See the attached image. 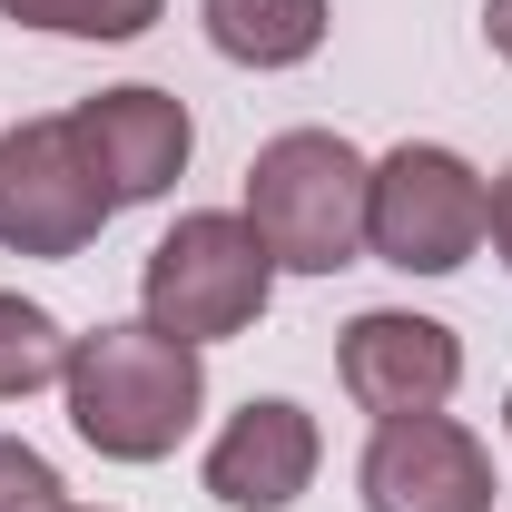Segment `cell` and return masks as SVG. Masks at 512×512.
Instances as JSON below:
<instances>
[{
  "label": "cell",
  "mask_w": 512,
  "mask_h": 512,
  "mask_svg": "<svg viewBox=\"0 0 512 512\" xmlns=\"http://www.w3.org/2000/svg\"><path fill=\"white\" fill-rule=\"evenodd\" d=\"M316 463H325L316 414H306L296 394H256V404H237V414L217 424V444H207V503L286 512V503H306Z\"/></svg>",
  "instance_id": "9"
},
{
  "label": "cell",
  "mask_w": 512,
  "mask_h": 512,
  "mask_svg": "<svg viewBox=\"0 0 512 512\" xmlns=\"http://www.w3.org/2000/svg\"><path fill=\"white\" fill-rule=\"evenodd\" d=\"M119 197L79 158L69 119H20L0 128V247L10 256H89Z\"/></svg>",
  "instance_id": "5"
},
{
  "label": "cell",
  "mask_w": 512,
  "mask_h": 512,
  "mask_svg": "<svg viewBox=\"0 0 512 512\" xmlns=\"http://www.w3.org/2000/svg\"><path fill=\"white\" fill-rule=\"evenodd\" d=\"M355 493H365V512H493V444L453 414L375 424Z\"/></svg>",
  "instance_id": "7"
},
{
  "label": "cell",
  "mask_w": 512,
  "mask_h": 512,
  "mask_svg": "<svg viewBox=\"0 0 512 512\" xmlns=\"http://www.w3.org/2000/svg\"><path fill=\"white\" fill-rule=\"evenodd\" d=\"M69 128H79V158L99 168V188L119 197V207L168 197L178 178H188V148H197L188 99H178V89H148V79L79 99V109H69Z\"/></svg>",
  "instance_id": "8"
},
{
  "label": "cell",
  "mask_w": 512,
  "mask_h": 512,
  "mask_svg": "<svg viewBox=\"0 0 512 512\" xmlns=\"http://www.w3.org/2000/svg\"><path fill=\"white\" fill-rule=\"evenodd\" d=\"M60 394H69V434L99 463H168L207 414V355L158 335L148 316L89 325V335H69Z\"/></svg>",
  "instance_id": "1"
},
{
  "label": "cell",
  "mask_w": 512,
  "mask_h": 512,
  "mask_svg": "<svg viewBox=\"0 0 512 512\" xmlns=\"http://www.w3.org/2000/svg\"><path fill=\"white\" fill-rule=\"evenodd\" d=\"M168 0H0V20L20 30H50V40H138L158 30Z\"/></svg>",
  "instance_id": "12"
},
{
  "label": "cell",
  "mask_w": 512,
  "mask_h": 512,
  "mask_svg": "<svg viewBox=\"0 0 512 512\" xmlns=\"http://www.w3.org/2000/svg\"><path fill=\"white\" fill-rule=\"evenodd\" d=\"M335 375H345V394L375 424L444 414L453 384H463V335L444 316H414V306H365V316L335 335Z\"/></svg>",
  "instance_id": "6"
},
{
  "label": "cell",
  "mask_w": 512,
  "mask_h": 512,
  "mask_svg": "<svg viewBox=\"0 0 512 512\" xmlns=\"http://www.w3.org/2000/svg\"><path fill=\"white\" fill-rule=\"evenodd\" d=\"M365 178L375 158L335 128H276L247 158V217L276 276H335L365 256Z\"/></svg>",
  "instance_id": "2"
},
{
  "label": "cell",
  "mask_w": 512,
  "mask_h": 512,
  "mask_svg": "<svg viewBox=\"0 0 512 512\" xmlns=\"http://www.w3.org/2000/svg\"><path fill=\"white\" fill-rule=\"evenodd\" d=\"M483 40H493V60L512 69V0H483Z\"/></svg>",
  "instance_id": "15"
},
{
  "label": "cell",
  "mask_w": 512,
  "mask_h": 512,
  "mask_svg": "<svg viewBox=\"0 0 512 512\" xmlns=\"http://www.w3.org/2000/svg\"><path fill=\"white\" fill-rule=\"evenodd\" d=\"M60 365H69V325L50 316V306H30V296L0 286V404L60 384Z\"/></svg>",
  "instance_id": "11"
},
{
  "label": "cell",
  "mask_w": 512,
  "mask_h": 512,
  "mask_svg": "<svg viewBox=\"0 0 512 512\" xmlns=\"http://www.w3.org/2000/svg\"><path fill=\"white\" fill-rule=\"evenodd\" d=\"M266 296H276V256L256 247V227L237 207H188L138 266V316L178 345H197V355L247 335L266 316Z\"/></svg>",
  "instance_id": "3"
},
{
  "label": "cell",
  "mask_w": 512,
  "mask_h": 512,
  "mask_svg": "<svg viewBox=\"0 0 512 512\" xmlns=\"http://www.w3.org/2000/svg\"><path fill=\"white\" fill-rule=\"evenodd\" d=\"M50 512H99V503H50Z\"/></svg>",
  "instance_id": "17"
},
{
  "label": "cell",
  "mask_w": 512,
  "mask_h": 512,
  "mask_svg": "<svg viewBox=\"0 0 512 512\" xmlns=\"http://www.w3.org/2000/svg\"><path fill=\"white\" fill-rule=\"evenodd\" d=\"M483 207H493V188H483V168L463 148L404 138L365 178V256L404 266V276H453L483 247Z\"/></svg>",
  "instance_id": "4"
},
{
  "label": "cell",
  "mask_w": 512,
  "mask_h": 512,
  "mask_svg": "<svg viewBox=\"0 0 512 512\" xmlns=\"http://www.w3.org/2000/svg\"><path fill=\"white\" fill-rule=\"evenodd\" d=\"M207 20V50L237 69H306L325 50V0H197Z\"/></svg>",
  "instance_id": "10"
},
{
  "label": "cell",
  "mask_w": 512,
  "mask_h": 512,
  "mask_svg": "<svg viewBox=\"0 0 512 512\" xmlns=\"http://www.w3.org/2000/svg\"><path fill=\"white\" fill-rule=\"evenodd\" d=\"M503 444H512V394H503Z\"/></svg>",
  "instance_id": "16"
},
{
  "label": "cell",
  "mask_w": 512,
  "mask_h": 512,
  "mask_svg": "<svg viewBox=\"0 0 512 512\" xmlns=\"http://www.w3.org/2000/svg\"><path fill=\"white\" fill-rule=\"evenodd\" d=\"M483 237H493V256L512 266V168L493 178V207H483Z\"/></svg>",
  "instance_id": "14"
},
{
  "label": "cell",
  "mask_w": 512,
  "mask_h": 512,
  "mask_svg": "<svg viewBox=\"0 0 512 512\" xmlns=\"http://www.w3.org/2000/svg\"><path fill=\"white\" fill-rule=\"evenodd\" d=\"M60 503V463L20 434H0V512H50Z\"/></svg>",
  "instance_id": "13"
}]
</instances>
